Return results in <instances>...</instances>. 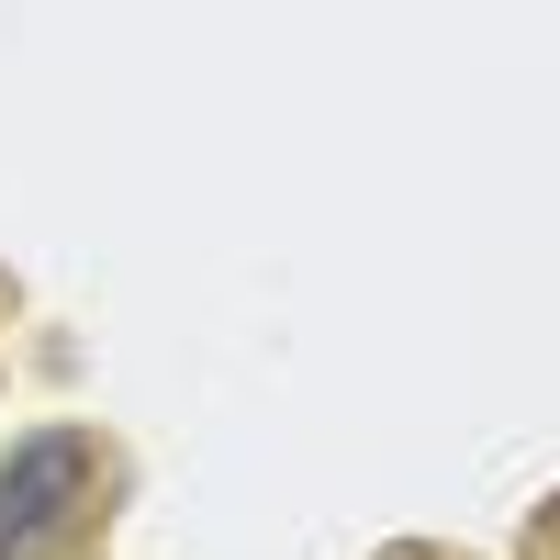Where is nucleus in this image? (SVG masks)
Segmentation results:
<instances>
[{"label": "nucleus", "instance_id": "f257e3e1", "mask_svg": "<svg viewBox=\"0 0 560 560\" xmlns=\"http://www.w3.org/2000/svg\"><path fill=\"white\" fill-rule=\"evenodd\" d=\"M102 438L90 427H23L0 448V560H57L102 504Z\"/></svg>", "mask_w": 560, "mask_h": 560}]
</instances>
